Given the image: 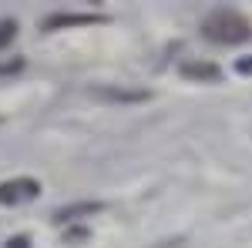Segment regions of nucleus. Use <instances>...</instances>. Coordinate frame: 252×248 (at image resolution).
<instances>
[{
  "label": "nucleus",
  "instance_id": "f257e3e1",
  "mask_svg": "<svg viewBox=\"0 0 252 248\" xmlns=\"http://www.w3.org/2000/svg\"><path fill=\"white\" fill-rule=\"evenodd\" d=\"M202 34L209 40H219V44H239V40L249 37V24L239 17L235 10H215V14L205 17Z\"/></svg>",
  "mask_w": 252,
  "mask_h": 248
},
{
  "label": "nucleus",
  "instance_id": "f03ea898",
  "mask_svg": "<svg viewBox=\"0 0 252 248\" xmlns=\"http://www.w3.org/2000/svg\"><path fill=\"white\" fill-rule=\"evenodd\" d=\"M40 185L34 178H14V181H3L0 185V205H20V201H31L37 198Z\"/></svg>",
  "mask_w": 252,
  "mask_h": 248
},
{
  "label": "nucleus",
  "instance_id": "7ed1b4c3",
  "mask_svg": "<svg viewBox=\"0 0 252 248\" xmlns=\"http://www.w3.org/2000/svg\"><path fill=\"white\" fill-rule=\"evenodd\" d=\"M101 101H115V104H138V101H148V91H125V87H94L91 91Z\"/></svg>",
  "mask_w": 252,
  "mask_h": 248
},
{
  "label": "nucleus",
  "instance_id": "20e7f679",
  "mask_svg": "<svg viewBox=\"0 0 252 248\" xmlns=\"http://www.w3.org/2000/svg\"><path fill=\"white\" fill-rule=\"evenodd\" d=\"M182 77H192V81H219L222 71L215 64H202V60H185L182 64Z\"/></svg>",
  "mask_w": 252,
  "mask_h": 248
},
{
  "label": "nucleus",
  "instance_id": "39448f33",
  "mask_svg": "<svg viewBox=\"0 0 252 248\" xmlns=\"http://www.w3.org/2000/svg\"><path fill=\"white\" fill-rule=\"evenodd\" d=\"M101 208H104L101 201H78V205H67V208L54 211V221H74L81 215H97Z\"/></svg>",
  "mask_w": 252,
  "mask_h": 248
},
{
  "label": "nucleus",
  "instance_id": "423d86ee",
  "mask_svg": "<svg viewBox=\"0 0 252 248\" xmlns=\"http://www.w3.org/2000/svg\"><path fill=\"white\" fill-rule=\"evenodd\" d=\"M97 14H54V17L47 20V30H58V27H78V24H97Z\"/></svg>",
  "mask_w": 252,
  "mask_h": 248
},
{
  "label": "nucleus",
  "instance_id": "0eeeda50",
  "mask_svg": "<svg viewBox=\"0 0 252 248\" xmlns=\"http://www.w3.org/2000/svg\"><path fill=\"white\" fill-rule=\"evenodd\" d=\"M14 37H17V24H14V20H0V51H3Z\"/></svg>",
  "mask_w": 252,
  "mask_h": 248
},
{
  "label": "nucleus",
  "instance_id": "6e6552de",
  "mask_svg": "<svg viewBox=\"0 0 252 248\" xmlns=\"http://www.w3.org/2000/svg\"><path fill=\"white\" fill-rule=\"evenodd\" d=\"M17 71H24V60H7V64H0V74H17Z\"/></svg>",
  "mask_w": 252,
  "mask_h": 248
},
{
  "label": "nucleus",
  "instance_id": "1a4fd4ad",
  "mask_svg": "<svg viewBox=\"0 0 252 248\" xmlns=\"http://www.w3.org/2000/svg\"><path fill=\"white\" fill-rule=\"evenodd\" d=\"M235 71H239V74H252V57L249 60H239V64H235Z\"/></svg>",
  "mask_w": 252,
  "mask_h": 248
},
{
  "label": "nucleus",
  "instance_id": "9d476101",
  "mask_svg": "<svg viewBox=\"0 0 252 248\" xmlns=\"http://www.w3.org/2000/svg\"><path fill=\"white\" fill-rule=\"evenodd\" d=\"M7 248H31V242H27V238H10Z\"/></svg>",
  "mask_w": 252,
  "mask_h": 248
}]
</instances>
